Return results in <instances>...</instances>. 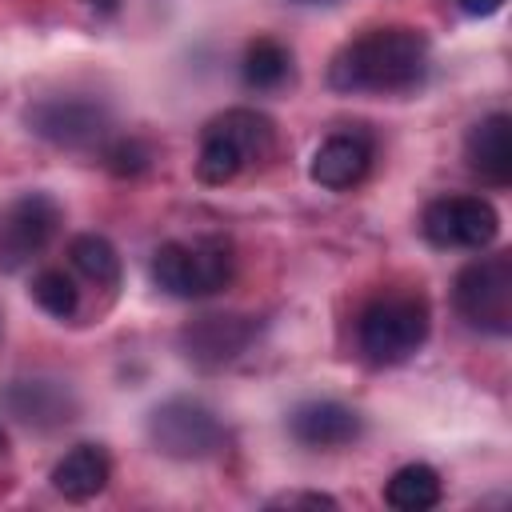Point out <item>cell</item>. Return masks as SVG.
I'll return each instance as SVG.
<instances>
[{
    "instance_id": "obj_6",
    "label": "cell",
    "mask_w": 512,
    "mask_h": 512,
    "mask_svg": "<svg viewBox=\"0 0 512 512\" xmlns=\"http://www.w3.org/2000/svg\"><path fill=\"white\" fill-rule=\"evenodd\" d=\"M148 440L168 460H208L224 452L228 428L204 400L172 396L148 412Z\"/></svg>"
},
{
    "instance_id": "obj_11",
    "label": "cell",
    "mask_w": 512,
    "mask_h": 512,
    "mask_svg": "<svg viewBox=\"0 0 512 512\" xmlns=\"http://www.w3.org/2000/svg\"><path fill=\"white\" fill-rule=\"evenodd\" d=\"M252 340H256V320L252 316H232V312L196 316L192 324L180 328V348L196 368H224Z\"/></svg>"
},
{
    "instance_id": "obj_24",
    "label": "cell",
    "mask_w": 512,
    "mask_h": 512,
    "mask_svg": "<svg viewBox=\"0 0 512 512\" xmlns=\"http://www.w3.org/2000/svg\"><path fill=\"white\" fill-rule=\"evenodd\" d=\"M292 4H336V0H292Z\"/></svg>"
},
{
    "instance_id": "obj_14",
    "label": "cell",
    "mask_w": 512,
    "mask_h": 512,
    "mask_svg": "<svg viewBox=\"0 0 512 512\" xmlns=\"http://www.w3.org/2000/svg\"><path fill=\"white\" fill-rule=\"evenodd\" d=\"M0 400L20 424H32V428L68 424L76 412V400L60 380H16V384H8V392Z\"/></svg>"
},
{
    "instance_id": "obj_12",
    "label": "cell",
    "mask_w": 512,
    "mask_h": 512,
    "mask_svg": "<svg viewBox=\"0 0 512 512\" xmlns=\"http://www.w3.org/2000/svg\"><path fill=\"white\" fill-rule=\"evenodd\" d=\"M364 432V420L352 404L340 400H304L288 412V436L300 448H316V452H336L356 444Z\"/></svg>"
},
{
    "instance_id": "obj_7",
    "label": "cell",
    "mask_w": 512,
    "mask_h": 512,
    "mask_svg": "<svg viewBox=\"0 0 512 512\" xmlns=\"http://www.w3.org/2000/svg\"><path fill=\"white\" fill-rule=\"evenodd\" d=\"M64 212L48 192H20L0 208V272L32 264L56 236Z\"/></svg>"
},
{
    "instance_id": "obj_18",
    "label": "cell",
    "mask_w": 512,
    "mask_h": 512,
    "mask_svg": "<svg viewBox=\"0 0 512 512\" xmlns=\"http://www.w3.org/2000/svg\"><path fill=\"white\" fill-rule=\"evenodd\" d=\"M68 260H72V268H76L88 284H96V288H116V284H120V252H116V244H112L108 236H100V232H80V236H72V240H68Z\"/></svg>"
},
{
    "instance_id": "obj_8",
    "label": "cell",
    "mask_w": 512,
    "mask_h": 512,
    "mask_svg": "<svg viewBox=\"0 0 512 512\" xmlns=\"http://www.w3.org/2000/svg\"><path fill=\"white\" fill-rule=\"evenodd\" d=\"M24 120L56 148H100L112 136V116L92 96H44L24 112Z\"/></svg>"
},
{
    "instance_id": "obj_23",
    "label": "cell",
    "mask_w": 512,
    "mask_h": 512,
    "mask_svg": "<svg viewBox=\"0 0 512 512\" xmlns=\"http://www.w3.org/2000/svg\"><path fill=\"white\" fill-rule=\"evenodd\" d=\"M88 4H92V8L100 12V16H112V12L120 8V0H88Z\"/></svg>"
},
{
    "instance_id": "obj_3",
    "label": "cell",
    "mask_w": 512,
    "mask_h": 512,
    "mask_svg": "<svg viewBox=\"0 0 512 512\" xmlns=\"http://www.w3.org/2000/svg\"><path fill=\"white\" fill-rule=\"evenodd\" d=\"M432 328V308L420 292H380L356 316V348L368 364L392 368L412 360Z\"/></svg>"
},
{
    "instance_id": "obj_5",
    "label": "cell",
    "mask_w": 512,
    "mask_h": 512,
    "mask_svg": "<svg viewBox=\"0 0 512 512\" xmlns=\"http://www.w3.org/2000/svg\"><path fill=\"white\" fill-rule=\"evenodd\" d=\"M452 304L460 320L488 336L512 332V256L492 252L468 260L452 280Z\"/></svg>"
},
{
    "instance_id": "obj_17",
    "label": "cell",
    "mask_w": 512,
    "mask_h": 512,
    "mask_svg": "<svg viewBox=\"0 0 512 512\" xmlns=\"http://www.w3.org/2000/svg\"><path fill=\"white\" fill-rule=\"evenodd\" d=\"M240 76H244V84L252 92H276V88H284L292 80V52L276 36H256L244 48Z\"/></svg>"
},
{
    "instance_id": "obj_9",
    "label": "cell",
    "mask_w": 512,
    "mask_h": 512,
    "mask_svg": "<svg viewBox=\"0 0 512 512\" xmlns=\"http://www.w3.org/2000/svg\"><path fill=\"white\" fill-rule=\"evenodd\" d=\"M500 216L484 196H436L420 212V236L436 248L480 252L496 240Z\"/></svg>"
},
{
    "instance_id": "obj_21",
    "label": "cell",
    "mask_w": 512,
    "mask_h": 512,
    "mask_svg": "<svg viewBox=\"0 0 512 512\" xmlns=\"http://www.w3.org/2000/svg\"><path fill=\"white\" fill-rule=\"evenodd\" d=\"M268 508H336V496H328V492H280L268 500Z\"/></svg>"
},
{
    "instance_id": "obj_19",
    "label": "cell",
    "mask_w": 512,
    "mask_h": 512,
    "mask_svg": "<svg viewBox=\"0 0 512 512\" xmlns=\"http://www.w3.org/2000/svg\"><path fill=\"white\" fill-rule=\"evenodd\" d=\"M28 296L36 300V308H44L56 320H72L80 312V288L72 284V276L64 268H40L32 276Z\"/></svg>"
},
{
    "instance_id": "obj_13",
    "label": "cell",
    "mask_w": 512,
    "mask_h": 512,
    "mask_svg": "<svg viewBox=\"0 0 512 512\" xmlns=\"http://www.w3.org/2000/svg\"><path fill=\"white\" fill-rule=\"evenodd\" d=\"M464 160H468V172L480 176V184L508 188V180H512V120H508V112H488L468 128Z\"/></svg>"
},
{
    "instance_id": "obj_10",
    "label": "cell",
    "mask_w": 512,
    "mask_h": 512,
    "mask_svg": "<svg viewBox=\"0 0 512 512\" xmlns=\"http://www.w3.org/2000/svg\"><path fill=\"white\" fill-rule=\"evenodd\" d=\"M372 160H376L372 132L360 124H348V128H336L332 136L320 140V148L312 152L308 176L328 192H348L372 172Z\"/></svg>"
},
{
    "instance_id": "obj_16",
    "label": "cell",
    "mask_w": 512,
    "mask_h": 512,
    "mask_svg": "<svg viewBox=\"0 0 512 512\" xmlns=\"http://www.w3.org/2000/svg\"><path fill=\"white\" fill-rule=\"evenodd\" d=\"M444 496V484H440V472L432 464H400L388 484H384V504L396 508V512H428L436 508Z\"/></svg>"
},
{
    "instance_id": "obj_2",
    "label": "cell",
    "mask_w": 512,
    "mask_h": 512,
    "mask_svg": "<svg viewBox=\"0 0 512 512\" xmlns=\"http://www.w3.org/2000/svg\"><path fill=\"white\" fill-rule=\"evenodd\" d=\"M276 152V124L256 108H228L212 116L200 132L196 180L232 184L240 172L264 164Z\"/></svg>"
},
{
    "instance_id": "obj_4",
    "label": "cell",
    "mask_w": 512,
    "mask_h": 512,
    "mask_svg": "<svg viewBox=\"0 0 512 512\" xmlns=\"http://www.w3.org/2000/svg\"><path fill=\"white\" fill-rule=\"evenodd\" d=\"M236 276V256L224 236L204 240H168L152 252V280L176 300H204L228 288Z\"/></svg>"
},
{
    "instance_id": "obj_1",
    "label": "cell",
    "mask_w": 512,
    "mask_h": 512,
    "mask_svg": "<svg viewBox=\"0 0 512 512\" xmlns=\"http://www.w3.org/2000/svg\"><path fill=\"white\" fill-rule=\"evenodd\" d=\"M432 72V44L412 24H380L344 40L328 60V88L344 96H404Z\"/></svg>"
},
{
    "instance_id": "obj_20",
    "label": "cell",
    "mask_w": 512,
    "mask_h": 512,
    "mask_svg": "<svg viewBox=\"0 0 512 512\" xmlns=\"http://www.w3.org/2000/svg\"><path fill=\"white\" fill-rule=\"evenodd\" d=\"M100 164L112 176H140L152 168V148L140 136H108L100 144Z\"/></svg>"
},
{
    "instance_id": "obj_15",
    "label": "cell",
    "mask_w": 512,
    "mask_h": 512,
    "mask_svg": "<svg viewBox=\"0 0 512 512\" xmlns=\"http://www.w3.org/2000/svg\"><path fill=\"white\" fill-rule=\"evenodd\" d=\"M52 488L64 496V500H72V504H84V500H92V496H100L104 488H108V480H112V460H108V452L100 448V444H76V448H68L56 464H52Z\"/></svg>"
},
{
    "instance_id": "obj_25",
    "label": "cell",
    "mask_w": 512,
    "mask_h": 512,
    "mask_svg": "<svg viewBox=\"0 0 512 512\" xmlns=\"http://www.w3.org/2000/svg\"><path fill=\"white\" fill-rule=\"evenodd\" d=\"M4 444H8V440H4V428H0V452H4Z\"/></svg>"
},
{
    "instance_id": "obj_22",
    "label": "cell",
    "mask_w": 512,
    "mask_h": 512,
    "mask_svg": "<svg viewBox=\"0 0 512 512\" xmlns=\"http://www.w3.org/2000/svg\"><path fill=\"white\" fill-rule=\"evenodd\" d=\"M464 16H496L504 8V0H456Z\"/></svg>"
}]
</instances>
